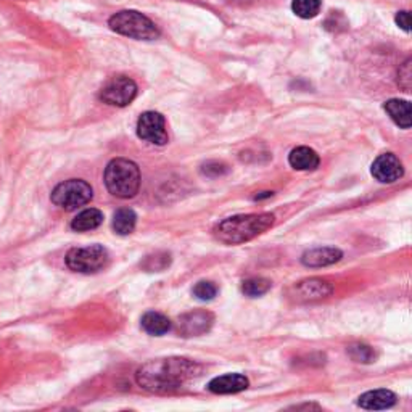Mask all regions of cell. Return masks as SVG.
I'll use <instances>...</instances> for the list:
<instances>
[{
  "label": "cell",
  "instance_id": "cell-26",
  "mask_svg": "<svg viewBox=\"0 0 412 412\" xmlns=\"http://www.w3.org/2000/svg\"><path fill=\"white\" fill-rule=\"evenodd\" d=\"M396 24L403 29V31L409 33L411 31V15H409V11H399V13L396 15Z\"/></svg>",
  "mask_w": 412,
  "mask_h": 412
},
{
  "label": "cell",
  "instance_id": "cell-6",
  "mask_svg": "<svg viewBox=\"0 0 412 412\" xmlns=\"http://www.w3.org/2000/svg\"><path fill=\"white\" fill-rule=\"evenodd\" d=\"M94 197L92 187L82 179H70L58 184L52 192L53 205L60 206L66 211L77 210L80 206L87 205Z\"/></svg>",
  "mask_w": 412,
  "mask_h": 412
},
{
  "label": "cell",
  "instance_id": "cell-10",
  "mask_svg": "<svg viewBox=\"0 0 412 412\" xmlns=\"http://www.w3.org/2000/svg\"><path fill=\"white\" fill-rule=\"evenodd\" d=\"M213 322L215 316L208 311L189 313L179 319V332L184 337H198L210 332Z\"/></svg>",
  "mask_w": 412,
  "mask_h": 412
},
{
  "label": "cell",
  "instance_id": "cell-1",
  "mask_svg": "<svg viewBox=\"0 0 412 412\" xmlns=\"http://www.w3.org/2000/svg\"><path fill=\"white\" fill-rule=\"evenodd\" d=\"M200 372L197 362L185 357H163L143 364L136 374L137 384L143 390L168 393L178 390Z\"/></svg>",
  "mask_w": 412,
  "mask_h": 412
},
{
  "label": "cell",
  "instance_id": "cell-20",
  "mask_svg": "<svg viewBox=\"0 0 412 412\" xmlns=\"http://www.w3.org/2000/svg\"><path fill=\"white\" fill-rule=\"evenodd\" d=\"M272 283L271 281L264 277H251L246 278V281L242 283V292L250 298H258V296L266 295L271 290Z\"/></svg>",
  "mask_w": 412,
  "mask_h": 412
},
{
  "label": "cell",
  "instance_id": "cell-19",
  "mask_svg": "<svg viewBox=\"0 0 412 412\" xmlns=\"http://www.w3.org/2000/svg\"><path fill=\"white\" fill-rule=\"evenodd\" d=\"M137 215L131 208H121L113 216V229L119 235H129L134 232Z\"/></svg>",
  "mask_w": 412,
  "mask_h": 412
},
{
  "label": "cell",
  "instance_id": "cell-4",
  "mask_svg": "<svg viewBox=\"0 0 412 412\" xmlns=\"http://www.w3.org/2000/svg\"><path fill=\"white\" fill-rule=\"evenodd\" d=\"M108 26L114 33L137 40H155L160 38V29L156 28V24L148 16L136 10H121L112 15Z\"/></svg>",
  "mask_w": 412,
  "mask_h": 412
},
{
  "label": "cell",
  "instance_id": "cell-3",
  "mask_svg": "<svg viewBox=\"0 0 412 412\" xmlns=\"http://www.w3.org/2000/svg\"><path fill=\"white\" fill-rule=\"evenodd\" d=\"M105 185L112 195L118 198H132L141 189V169L134 161L116 158L105 168Z\"/></svg>",
  "mask_w": 412,
  "mask_h": 412
},
{
  "label": "cell",
  "instance_id": "cell-22",
  "mask_svg": "<svg viewBox=\"0 0 412 412\" xmlns=\"http://www.w3.org/2000/svg\"><path fill=\"white\" fill-rule=\"evenodd\" d=\"M347 351L351 359H353L354 362H362V364H371V362L375 361V357H377L375 349L364 343L349 345Z\"/></svg>",
  "mask_w": 412,
  "mask_h": 412
},
{
  "label": "cell",
  "instance_id": "cell-16",
  "mask_svg": "<svg viewBox=\"0 0 412 412\" xmlns=\"http://www.w3.org/2000/svg\"><path fill=\"white\" fill-rule=\"evenodd\" d=\"M384 110L390 114V118L395 123L403 127V129H409L411 127V103L408 100L401 99H391L385 102Z\"/></svg>",
  "mask_w": 412,
  "mask_h": 412
},
{
  "label": "cell",
  "instance_id": "cell-15",
  "mask_svg": "<svg viewBox=\"0 0 412 412\" xmlns=\"http://www.w3.org/2000/svg\"><path fill=\"white\" fill-rule=\"evenodd\" d=\"M290 166L296 171H314L319 166V155L309 147H296L288 155Z\"/></svg>",
  "mask_w": 412,
  "mask_h": 412
},
{
  "label": "cell",
  "instance_id": "cell-14",
  "mask_svg": "<svg viewBox=\"0 0 412 412\" xmlns=\"http://www.w3.org/2000/svg\"><path fill=\"white\" fill-rule=\"evenodd\" d=\"M396 404V395L390 390H374L367 391L357 398V406L369 411L389 409Z\"/></svg>",
  "mask_w": 412,
  "mask_h": 412
},
{
  "label": "cell",
  "instance_id": "cell-12",
  "mask_svg": "<svg viewBox=\"0 0 412 412\" xmlns=\"http://www.w3.org/2000/svg\"><path fill=\"white\" fill-rule=\"evenodd\" d=\"M250 381L242 374H226L213 379L208 384V390L216 395H234L248 389Z\"/></svg>",
  "mask_w": 412,
  "mask_h": 412
},
{
  "label": "cell",
  "instance_id": "cell-9",
  "mask_svg": "<svg viewBox=\"0 0 412 412\" xmlns=\"http://www.w3.org/2000/svg\"><path fill=\"white\" fill-rule=\"evenodd\" d=\"M372 175L381 184L396 183L403 178L404 168L396 155L384 153L372 163Z\"/></svg>",
  "mask_w": 412,
  "mask_h": 412
},
{
  "label": "cell",
  "instance_id": "cell-24",
  "mask_svg": "<svg viewBox=\"0 0 412 412\" xmlns=\"http://www.w3.org/2000/svg\"><path fill=\"white\" fill-rule=\"evenodd\" d=\"M398 84L406 90V92H409V90H411V84H412L411 60H406L401 68H399V72H398Z\"/></svg>",
  "mask_w": 412,
  "mask_h": 412
},
{
  "label": "cell",
  "instance_id": "cell-2",
  "mask_svg": "<svg viewBox=\"0 0 412 412\" xmlns=\"http://www.w3.org/2000/svg\"><path fill=\"white\" fill-rule=\"evenodd\" d=\"M276 216L271 213L239 215L227 217L215 227L213 234L216 240L226 245H240L256 239L266 230L274 226Z\"/></svg>",
  "mask_w": 412,
  "mask_h": 412
},
{
  "label": "cell",
  "instance_id": "cell-5",
  "mask_svg": "<svg viewBox=\"0 0 412 412\" xmlns=\"http://www.w3.org/2000/svg\"><path fill=\"white\" fill-rule=\"evenodd\" d=\"M66 266L71 271L81 274H95L110 261V254L102 245H90L84 248H72L65 258Z\"/></svg>",
  "mask_w": 412,
  "mask_h": 412
},
{
  "label": "cell",
  "instance_id": "cell-13",
  "mask_svg": "<svg viewBox=\"0 0 412 412\" xmlns=\"http://www.w3.org/2000/svg\"><path fill=\"white\" fill-rule=\"evenodd\" d=\"M343 258V253L338 248L333 246H322V248H313L303 253L301 263L308 266V268H324V266H330L340 261Z\"/></svg>",
  "mask_w": 412,
  "mask_h": 412
},
{
  "label": "cell",
  "instance_id": "cell-17",
  "mask_svg": "<svg viewBox=\"0 0 412 412\" xmlns=\"http://www.w3.org/2000/svg\"><path fill=\"white\" fill-rule=\"evenodd\" d=\"M142 329L148 333V335H155V337H161L171 330V320H169L165 314L161 313H155V311H148L145 313L142 316Z\"/></svg>",
  "mask_w": 412,
  "mask_h": 412
},
{
  "label": "cell",
  "instance_id": "cell-25",
  "mask_svg": "<svg viewBox=\"0 0 412 412\" xmlns=\"http://www.w3.org/2000/svg\"><path fill=\"white\" fill-rule=\"evenodd\" d=\"M224 173H227V166L222 165V163L211 161L203 166V174L206 175H221Z\"/></svg>",
  "mask_w": 412,
  "mask_h": 412
},
{
  "label": "cell",
  "instance_id": "cell-7",
  "mask_svg": "<svg viewBox=\"0 0 412 412\" xmlns=\"http://www.w3.org/2000/svg\"><path fill=\"white\" fill-rule=\"evenodd\" d=\"M137 84L127 76H114L100 90V100L112 107H127L136 99Z\"/></svg>",
  "mask_w": 412,
  "mask_h": 412
},
{
  "label": "cell",
  "instance_id": "cell-8",
  "mask_svg": "<svg viewBox=\"0 0 412 412\" xmlns=\"http://www.w3.org/2000/svg\"><path fill=\"white\" fill-rule=\"evenodd\" d=\"M137 136L148 143L166 145L168 131L165 116L156 112L142 113L137 121Z\"/></svg>",
  "mask_w": 412,
  "mask_h": 412
},
{
  "label": "cell",
  "instance_id": "cell-11",
  "mask_svg": "<svg viewBox=\"0 0 412 412\" xmlns=\"http://www.w3.org/2000/svg\"><path fill=\"white\" fill-rule=\"evenodd\" d=\"M295 300L296 301H319L330 296L333 288L322 278H306L295 286Z\"/></svg>",
  "mask_w": 412,
  "mask_h": 412
},
{
  "label": "cell",
  "instance_id": "cell-18",
  "mask_svg": "<svg viewBox=\"0 0 412 412\" xmlns=\"http://www.w3.org/2000/svg\"><path fill=\"white\" fill-rule=\"evenodd\" d=\"M103 222V213L100 210L89 208L81 211L75 219L71 221V229L76 232H87V230H94Z\"/></svg>",
  "mask_w": 412,
  "mask_h": 412
},
{
  "label": "cell",
  "instance_id": "cell-21",
  "mask_svg": "<svg viewBox=\"0 0 412 412\" xmlns=\"http://www.w3.org/2000/svg\"><path fill=\"white\" fill-rule=\"evenodd\" d=\"M322 2L320 0H293L292 10L296 16L303 18V20H309L319 15Z\"/></svg>",
  "mask_w": 412,
  "mask_h": 412
},
{
  "label": "cell",
  "instance_id": "cell-23",
  "mask_svg": "<svg viewBox=\"0 0 412 412\" xmlns=\"http://www.w3.org/2000/svg\"><path fill=\"white\" fill-rule=\"evenodd\" d=\"M216 295H217V287L213 282L202 281L193 287V296L198 298L200 301H211Z\"/></svg>",
  "mask_w": 412,
  "mask_h": 412
}]
</instances>
